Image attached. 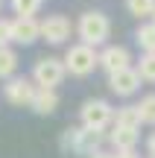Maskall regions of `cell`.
<instances>
[{
	"label": "cell",
	"mask_w": 155,
	"mask_h": 158,
	"mask_svg": "<svg viewBox=\"0 0 155 158\" xmlns=\"http://www.w3.org/2000/svg\"><path fill=\"white\" fill-rule=\"evenodd\" d=\"M35 91H38V85L32 82V76H12L9 82L3 85L6 102H9V106H18V108L29 106L32 97H35Z\"/></svg>",
	"instance_id": "8992f818"
},
{
	"label": "cell",
	"mask_w": 155,
	"mask_h": 158,
	"mask_svg": "<svg viewBox=\"0 0 155 158\" xmlns=\"http://www.w3.org/2000/svg\"><path fill=\"white\" fill-rule=\"evenodd\" d=\"M62 62H64V70L70 76H91L100 68V53L88 44H73V47H67Z\"/></svg>",
	"instance_id": "3957f363"
},
{
	"label": "cell",
	"mask_w": 155,
	"mask_h": 158,
	"mask_svg": "<svg viewBox=\"0 0 155 158\" xmlns=\"http://www.w3.org/2000/svg\"><path fill=\"white\" fill-rule=\"evenodd\" d=\"M141 73L135 68H126V70H117V73H111L108 76V88H111V94H117V97H132V94H138L141 91Z\"/></svg>",
	"instance_id": "9c48e42d"
},
{
	"label": "cell",
	"mask_w": 155,
	"mask_h": 158,
	"mask_svg": "<svg viewBox=\"0 0 155 158\" xmlns=\"http://www.w3.org/2000/svg\"><path fill=\"white\" fill-rule=\"evenodd\" d=\"M135 70L141 73V79H144V82H155V53H144Z\"/></svg>",
	"instance_id": "d6986e66"
},
{
	"label": "cell",
	"mask_w": 155,
	"mask_h": 158,
	"mask_svg": "<svg viewBox=\"0 0 155 158\" xmlns=\"http://www.w3.org/2000/svg\"><path fill=\"white\" fill-rule=\"evenodd\" d=\"M41 9V0H12V12L18 18H35Z\"/></svg>",
	"instance_id": "ac0fdd59"
},
{
	"label": "cell",
	"mask_w": 155,
	"mask_h": 158,
	"mask_svg": "<svg viewBox=\"0 0 155 158\" xmlns=\"http://www.w3.org/2000/svg\"><path fill=\"white\" fill-rule=\"evenodd\" d=\"M105 141H108L105 132H94V129H85V126H67V129L62 132V138H59V147H62V152H67V155L76 152V155L91 158L94 152L103 149Z\"/></svg>",
	"instance_id": "6da1fadb"
},
{
	"label": "cell",
	"mask_w": 155,
	"mask_h": 158,
	"mask_svg": "<svg viewBox=\"0 0 155 158\" xmlns=\"http://www.w3.org/2000/svg\"><path fill=\"white\" fill-rule=\"evenodd\" d=\"M67 70H64V62L56 56H41L38 62L32 64V82L44 91H56L59 85L64 82Z\"/></svg>",
	"instance_id": "277c9868"
},
{
	"label": "cell",
	"mask_w": 155,
	"mask_h": 158,
	"mask_svg": "<svg viewBox=\"0 0 155 158\" xmlns=\"http://www.w3.org/2000/svg\"><path fill=\"white\" fill-rule=\"evenodd\" d=\"M126 9H129V15L144 21V18L155 15V0H126Z\"/></svg>",
	"instance_id": "2e32d148"
},
{
	"label": "cell",
	"mask_w": 155,
	"mask_h": 158,
	"mask_svg": "<svg viewBox=\"0 0 155 158\" xmlns=\"http://www.w3.org/2000/svg\"><path fill=\"white\" fill-rule=\"evenodd\" d=\"M135 41H138V47L144 53H155V23L146 21L138 27V32H135Z\"/></svg>",
	"instance_id": "5bb4252c"
},
{
	"label": "cell",
	"mask_w": 155,
	"mask_h": 158,
	"mask_svg": "<svg viewBox=\"0 0 155 158\" xmlns=\"http://www.w3.org/2000/svg\"><path fill=\"white\" fill-rule=\"evenodd\" d=\"M100 68H103L108 76L117 73V70H126V68H132V53H129L123 44H108V47H103V53H100Z\"/></svg>",
	"instance_id": "ba28073f"
},
{
	"label": "cell",
	"mask_w": 155,
	"mask_h": 158,
	"mask_svg": "<svg viewBox=\"0 0 155 158\" xmlns=\"http://www.w3.org/2000/svg\"><path fill=\"white\" fill-rule=\"evenodd\" d=\"M114 158H141L135 149H123V152H114Z\"/></svg>",
	"instance_id": "44dd1931"
},
{
	"label": "cell",
	"mask_w": 155,
	"mask_h": 158,
	"mask_svg": "<svg viewBox=\"0 0 155 158\" xmlns=\"http://www.w3.org/2000/svg\"><path fill=\"white\" fill-rule=\"evenodd\" d=\"M79 120L85 129L94 132H105L108 126H114V108L105 100H85L79 108Z\"/></svg>",
	"instance_id": "5b68a950"
},
{
	"label": "cell",
	"mask_w": 155,
	"mask_h": 158,
	"mask_svg": "<svg viewBox=\"0 0 155 158\" xmlns=\"http://www.w3.org/2000/svg\"><path fill=\"white\" fill-rule=\"evenodd\" d=\"M70 32H73V23L64 15H47L41 21V38L47 44H64L70 38Z\"/></svg>",
	"instance_id": "52a82bcc"
},
{
	"label": "cell",
	"mask_w": 155,
	"mask_h": 158,
	"mask_svg": "<svg viewBox=\"0 0 155 158\" xmlns=\"http://www.w3.org/2000/svg\"><path fill=\"white\" fill-rule=\"evenodd\" d=\"M15 70H18V53L12 47H0V79L9 82L15 76Z\"/></svg>",
	"instance_id": "9a60e30c"
},
{
	"label": "cell",
	"mask_w": 155,
	"mask_h": 158,
	"mask_svg": "<svg viewBox=\"0 0 155 158\" xmlns=\"http://www.w3.org/2000/svg\"><path fill=\"white\" fill-rule=\"evenodd\" d=\"M114 126L141 129V114H138V106H123V108H114Z\"/></svg>",
	"instance_id": "4fadbf2b"
},
{
	"label": "cell",
	"mask_w": 155,
	"mask_h": 158,
	"mask_svg": "<svg viewBox=\"0 0 155 158\" xmlns=\"http://www.w3.org/2000/svg\"><path fill=\"white\" fill-rule=\"evenodd\" d=\"M141 141V132L138 129H126V126H111L108 132V143L117 149V152H123V149H135Z\"/></svg>",
	"instance_id": "8fae6325"
},
{
	"label": "cell",
	"mask_w": 155,
	"mask_h": 158,
	"mask_svg": "<svg viewBox=\"0 0 155 158\" xmlns=\"http://www.w3.org/2000/svg\"><path fill=\"white\" fill-rule=\"evenodd\" d=\"M0 9H3V0H0Z\"/></svg>",
	"instance_id": "cb8c5ba5"
},
{
	"label": "cell",
	"mask_w": 155,
	"mask_h": 158,
	"mask_svg": "<svg viewBox=\"0 0 155 158\" xmlns=\"http://www.w3.org/2000/svg\"><path fill=\"white\" fill-rule=\"evenodd\" d=\"M76 35H79V44H88L97 50L100 44H105V38L111 35V21L105 12L91 9V12H82L79 23H76Z\"/></svg>",
	"instance_id": "7a4b0ae2"
},
{
	"label": "cell",
	"mask_w": 155,
	"mask_h": 158,
	"mask_svg": "<svg viewBox=\"0 0 155 158\" xmlns=\"http://www.w3.org/2000/svg\"><path fill=\"white\" fill-rule=\"evenodd\" d=\"M12 44V21L9 18H0V47Z\"/></svg>",
	"instance_id": "ffe728a7"
},
{
	"label": "cell",
	"mask_w": 155,
	"mask_h": 158,
	"mask_svg": "<svg viewBox=\"0 0 155 158\" xmlns=\"http://www.w3.org/2000/svg\"><path fill=\"white\" fill-rule=\"evenodd\" d=\"M146 152H149V158H155V132L149 135V141H146Z\"/></svg>",
	"instance_id": "7402d4cb"
},
{
	"label": "cell",
	"mask_w": 155,
	"mask_h": 158,
	"mask_svg": "<svg viewBox=\"0 0 155 158\" xmlns=\"http://www.w3.org/2000/svg\"><path fill=\"white\" fill-rule=\"evenodd\" d=\"M91 158H114V155H111V152H105V149H100V152H94Z\"/></svg>",
	"instance_id": "603a6c76"
},
{
	"label": "cell",
	"mask_w": 155,
	"mask_h": 158,
	"mask_svg": "<svg viewBox=\"0 0 155 158\" xmlns=\"http://www.w3.org/2000/svg\"><path fill=\"white\" fill-rule=\"evenodd\" d=\"M152 23H155V15H152Z\"/></svg>",
	"instance_id": "d4e9b609"
},
{
	"label": "cell",
	"mask_w": 155,
	"mask_h": 158,
	"mask_svg": "<svg viewBox=\"0 0 155 158\" xmlns=\"http://www.w3.org/2000/svg\"><path fill=\"white\" fill-rule=\"evenodd\" d=\"M29 108H32L35 114H41V117H47V114H53L59 108V94H56V91L38 88V91H35V97H32V102H29Z\"/></svg>",
	"instance_id": "7c38bea8"
},
{
	"label": "cell",
	"mask_w": 155,
	"mask_h": 158,
	"mask_svg": "<svg viewBox=\"0 0 155 158\" xmlns=\"http://www.w3.org/2000/svg\"><path fill=\"white\" fill-rule=\"evenodd\" d=\"M41 38V21L35 18H15L12 21V41L21 47H29Z\"/></svg>",
	"instance_id": "30bf717a"
},
{
	"label": "cell",
	"mask_w": 155,
	"mask_h": 158,
	"mask_svg": "<svg viewBox=\"0 0 155 158\" xmlns=\"http://www.w3.org/2000/svg\"><path fill=\"white\" fill-rule=\"evenodd\" d=\"M138 106V114H141V123L146 126H155V94H146L141 102H135Z\"/></svg>",
	"instance_id": "e0dca14e"
}]
</instances>
